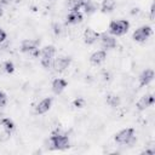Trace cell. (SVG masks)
<instances>
[{"label":"cell","instance_id":"cell-1","mask_svg":"<svg viewBox=\"0 0 155 155\" xmlns=\"http://www.w3.org/2000/svg\"><path fill=\"white\" fill-rule=\"evenodd\" d=\"M50 149L53 150H65L69 148V138L68 136L61 133V132H53L51 134V137L47 140Z\"/></svg>","mask_w":155,"mask_h":155},{"label":"cell","instance_id":"cell-2","mask_svg":"<svg viewBox=\"0 0 155 155\" xmlns=\"http://www.w3.org/2000/svg\"><path fill=\"white\" fill-rule=\"evenodd\" d=\"M130 28V23L126 19H117V21H111L109 23V33L113 36H120L127 33Z\"/></svg>","mask_w":155,"mask_h":155},{"label":"cell","instance_id":"cell-3","mask_svg":"<svg viewBox=\"0 0 155 155\" xmlns=\"http://www.w3.org/2000/svg\"><path fill=\"white\" fill-rule=\"evenodd\" d=\"M134 130L132 127H127L121 130L120 132H117L114 137L115 142L119 144H130L134 140Z\"/></svg>","mask_w":155,"mask_h":155},{"label":"cell","instance_id":"cell-4","mask_svg":"<svg viewBox=\"0 0 155 155\" xmlns=\"http://www.w3.org/2000/svg\"><path fill=\"white\" fill-rule=\"evenodd\" d=\"M151 34H153V29H151L149 25H143V27H139L138 29L134 30L132 38H133L134 41L143 42V41H145Z\"/></svg>","mask_w":155,"mask_h":155},{"label":"cell","instance_id":"cell-5","mask_svg":"<svg viewBox=\"0 0 155 155\" xmlns=\"http://www.w3.org/2000/svg\"><path fill=\"white\" fill-rule=\"evenodd\" d=\"M71 63V58L70 57H58L53 61L52 63V67L54 69V71H58V73H62L64 71Z\"/></svg>","mask_w":155,"mask_h":155},{"label":"cell","instance_id":"cell-6","mask_svg":"<svg viewBox=\"0 0 155 155\" xmlns=\"http://www.w3.org/2000/svg\"><path fill=\"white\" fill-rule=\"evenodd\" d=\"M40 41L39 40H33V39H25L22 41L21 44V51L24 52V53H30L33 52L34 50L38 48Z\"/></svg>","mask_w":155,"mask_h":155},{"label":"cell","instance_id":"cell-7","mask_svg":"<svg viewBox=\"0 0 155 155\" xmlns=\"http://www.w3.org/2000/svg\"><path fill=\"white\" fill-rule=\"evenodd\" d=\"M154 102H155V98H154V96L153 94H144L143 97H140L139 98V101L137 102V109L138 110H145L148 107H150V105H153L154 104Z\"/></svg>","mask_w":155,"mask_h":155},{"label":"cell","instance_id":"cell-8","mask_svg":"<svg viewBox=\"0 0 155 155\" xmlns=\"http://www.w3.org/2000/svg\"><path fill=\"white\" fill-rule=\"evenodd\" d=\"M99 33L98 31H96L94 29H92V28H87L85 31H84V41H85V44H87V45H92V44H94L98 39H99Z\"/></svg>","mask_w":155,"mask_h":155},{"label":"cell","instance_id":"cell-9","mask_svg":"<svg viewBox=\"0 0 155 155\" xmlns=\"http://www.w3.org/2000/svg\"><path fill=\"white\" fill-rule=\"evenodd\" d=\"M51 105H52V98L51 97H46V98L41 99L36 104L35 111H36V114H45V113H47L50 110Z\"/></svg>","mask_w":155,"mask_h":155},{"label":"cell","instance_id":"cell-10","mask_svg":"<svg viewBox=\"0 0 155 155\" xmlns=\"http://www.w3.org/2000/svg\"><path fill=\"white\" fill-rule=\"evenodd\" d=\"M68 85V81L62 79V78H57L52 81V85H51V88H52V92L54 94H59L63 92V90L67 87Z\"/></svg>","mask_w":155,"mask_h":155},{"label":"cell","instance_id":"cell-11","mask_svg":"<svg viewBox=\"0 0 155 155\" xmlns=\"http://www.w3.org/2000/svg\"><path fill=\"white\" fill-rule=\"evenodd\" d=\"M138 79H139V85L140 86L149 85L153 81V79H154V71H153V69H145V70H143Z\"/></svg>","mask_w":155,"mask_h":155},{"label":"cell","instance_id":"cell-12","mask_svg":"<svg viewBox=\"0 0 155 155\" xmlns=\"http://www.w3.org/2000/svg\"><path fill=\"white\" fill-rule=\"evenodd\" d=\"M101 36V44L104 48H114L116 47V39L113 35H108V34H102Z\"/></svg>","mask_w":155,"mask_h":155},{"label":"cell","instance_id":"cell-13","mask_svg":"<svg viewBox=\"0 0 155 155\" xmlns=\"http://www.w3.org/2000/svg\"><path fill=\"white\" fill-rule=\"evenodd\" d=\"M107 59V52L103 51V50H99V51H96L94 53L91 54L90 57V62L94 65H98L101 63H103L104 61Z\"/></svg>","mask_w":155,"mask_h":155},{"label":"cell","instance_id":"cell-14","mask_svg":"<svg viewBox=\"0 0 155 155\" xmlns=\"http://www.w3.org/2000/svg\"><path fill=\"white\" fill-rule=\"evenodd\" d=\"M82 21V15L80 11H70L67 16V23L68 24H78Z\"/></svg>","mask_w":155,"mask_h":155},{"label":"cell","instance_id":"cell-15","mask_svg":"<svg viewBox=\"0 0 155 155\" xmlns=\"http://www.w3.org/2000/svg\"><path fill=\"white\" fill-rule=\"evenodd\" d=\"M0 125H1V127H2L5 131H7V132H10V133L15 130V122H13L10 117H1Z\"/></svg>","mask_w":155,"mask_h":155},{"label":"cell","instance_id":"cell-16","mask_svg":"<svg viewBox=\"0 0 155 155\" xmlns=\"http://www.w3.org/2000/svg\"><path fill=\"white\" fill-rule=\"evenodd\" d=\"M115 6H116V0H103L101 8H102V12L107 13V12H111L115 8Z\"/></svg>","mask_w":155,"mask_h":155},{"label":"cell","instance_id":"cell-17","mask_svg":"<svg viewBox=\"0 0 155 155\" xmlns=\"http://www.w3.org/2000/svg\"><path fill=\"white\" fill-rule=\"evenodd\" d=\"M105 102L109 107L111 108H116L120 105V98L116 96V94H107L105 97Z\"/></svg>","mask_w":155,"mask_h":155},{"label":"cell","instance_id":"cell-18","mask_svg":"<svg viewBox=\"0 0 155 155\" xmlns=\"http://www.w3.org/2000/svg\"><path fill=\"white\" fill-rule=\"evenodd\" d=\"M54 53H56V47L52 46V45H47V46H45V47L40 51L41 57H48V58H52V57L54 56Z\"/></svg>","mask_w":155,"mask_h":155},{"label":"cell","instance_id":"cell-19","mask_svg":"<svg viewBox=\"0 0 155 155\" xmlns=\"http://www.w3.org/2000/svg\"><path fill=\"white\" fill-rule=\"evenodd\" d=\"M84 10H85V12H86L87 15H91V13H93V12H96V11L98 10V4H96V2L92 0V1H90L86 6H84Z\"/></svg>","mask_w":155,"mask_h":155},{"label":"cell","instance_id":"cell-20","mask_svg":"<svg viewBox=\"0 0 155 155\" xmlns=\"http://www.w3.org/2000/svg\"><path fill=\"white\" fill-rule=\"evenodd\" d=\"M65 6L68 7L69 11H79L80 10V5H79L78 0H67Z\"/></svg>","mask_w":155,"mask_h":155},{"label":"cell","instance_id":"cell-21","mask_svg":"<svg viewBox=\"0 0 155 155\" xmlns=\"http://www.w3.org/2000/svg\"><path fill=\"white\" fill-rule=\"evenodd\" d=\"M2 69H4L5 73L12 74V73L15 71V64H13L11 61H6V62L2 63Z\"/></svg>","mask_w":155,"mask_h":155},{"label":"cell","instance_id":"cell-22","mask_svg":"<svg viewBox=\"0 0 155 155\" xmlns=\"http://www.w3.org/2000/svg\"><path fill=\"white\" fill-rule=\"evenodd\" d=\"M6 104H7V96L2 91H0V108H4Z\"/></svg>","mask_w":155,"mask_h":155},{"label":"cell","instance_id":"cell-23","mask_svg":"<svg viewBox=\"0 0 155 155\" xmlns=\"http://www.w3.org/2000/svg\"><path fill=\"white\" fill-rule=\"evenodd\" d=\"M51 59L52 58H48V57H41V65L44 67V68H48L50 65H51Z\"/></svg>","mask_w":155,"mask_h":155},{"label":"cell","instance_id":"cell-24","mask_svg":"<svg viewBox=\"0 0 155 155\" xmlns=\"http://www.w3.org/2000/svg\"><path fill=\"white\" fill-rule=\"evenodd\" d=\"M85 99L84 98H76L75 101H74V107H76V108H82V107H85Z\"/></svg>","mask_w":155,"mask_h":155},{"label":"cell","instance_id":"cell-25","mask_svg":"<svg viewBox=\"0 0 155 155\" xmlns=\"http://www.w3.org/2000/svg\"><path fill=\"white\" fill-rule=\"evenodd\" d=\"M53 31H54L56 35L61 34V31H62V25L58 24V23H54V24H53Z\"/></svg>","mask_w":155,"mask_h":155},{"label":"cell","instance_id":"cell-26","mask_svg":"<svg viewBox=\"0 0 155 155\" xmlns=\"http://www.w3.org/2000/svg\"><path fill=\"white\" fill-rule=\"evenodd\" d=\"M6 36H7V35H6V31H5L4 29L0 28V44L4 42V41L6 40Z\"/></svg>","mask_w":155,"mask_h":155},{"label":"cell","instance_id":"cell-27","mask_svg":"<svg viewBox=\"0 0 155 155\" xmlns=\"http://www.w3.org/2000/svg\"><path fill=\"white\" fill-rule=\"evenodd\" d=\"M90 1H92V0H78V2H79V5H80V7H84V6H86Z\"/></svg>","mask_w":155,"mask_h":155},{"label":"cell","instance_id":"cell-28","mask_svg":"<svg viewBox=\"0 0 155 155\" xmlns=\"http://www.w3.org/2000/svg\"><path fill=\"white\" fill-rule=\"evenodd\" d=\"M150 17L154 18V4H153L151 7H150Z\"/></svg>","mask_w":155,"mask_h":155},{"label":"cell","instance_id":"cell-29","mask_svg":"<svg viewBox=\"0 0 155 155\" xmlns=\"http://www.w3.org/2000/svg\"><path fill=\"white\" fill-rule=\"evenodd\" d=\"M11 1H12V0H0V2H1L2 5H8Z\"/></svg>","mask_w":155,"mask_h":155},{"label":"cell","instance_id":"cell-30","mask_svg":"<svg viewBox=\"0 0 155 155\" xmlns=\"http://www.w3.org/2000/svg\"><path fill=\"white\" fill-rule=\"evenodd\" d=\"M2 15H4V10H2V6L0 5V17H1Z\"/></svg>","mask_w":155,"mask_h":155},{"label":"cell","instance_id":"cell-31","mask_svg":"<svg viewBox=\"0 0 155 155\" xmlns=\"http://www.w3.org/2000/svg\"><path fill=\"white\" fill-rule=\"evenodd\" d=\"M0 120H1V117H0Z\"/></svg>","mask_w":155,"mask_h":155}]
</instances>
